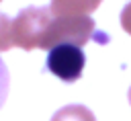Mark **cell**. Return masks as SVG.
<instances>
[{"label":"cell","mask_w":131,"mask_h":121,"mask_svg":"<svg viewBox=\"0 0 131 121\" xmlns=\"http://www.w3.org/2000/svg\"><path fill=\"white\" fill-rule=\"evenodd\" d=\"M102 0H51L49 10L53 16H88Z\"/></svg>","instance_id":"4"},{"label":"cell","mask_w":131,"mask_h":121,"mask_svg":"<svg viewBox=\"0 0 131 121\" xmlns=\"http://www.w3.org/2000/svg\"><path fill=\"white\" fill-rule=\"evenodd\" d=\"M90 39L106 43L108 37L102 33H96V23L92 16H53L39 47L41 49H51L61 43H72V45H86Z\"/></svg>","instance_id":"1"},{"label":"cell","mask_w":131,"mask_h":121,"mask_svg":"<svg viewBox=\"0 0 131 121\" xmlns=\"http://www.w3.org/2000/svg\"><path fill=\"white\" fill-rule=\"evenodd\" d=\"M129 103H131V88H129Z\"/></svg>","instance_id":"9"},{"label":"cell","mask_w":131,"mask_h":121,"mask_svg":"<svg viewBox=\"0 0 131 121\" xmlns=\"http://www.w3.org/2000/svg\"><path fill=\"white\" fill-rule=\"evenodd\" d=\"M8 88H10V74H8L6 64L0 57V109H2L4 100H6V96H8Z\"/></svg>","instance_id":"7"},{"label":"cell","mask_w":131,"mask_h":121,"mask_svg":"<svg viewBox=\"0 0 131 121\" xmlns=\"http://www.w3.org/2000/svg\"><path fill=\"white\" fill-rule=\"evenodd\" d=\"M51 121H96V119L92 111L84 105H66L59 111H55Z\"/></svg>","instance_id":"5"},{"label":"cell","mask_w":131,"mask_h":121,"mask_svg":"<svg viewBox=\"0 0 131 121\" xmlns=\"http://www.w3.org/2000/svg\"><path fill=\"white\" fill-rule=\"evenodd\" d=\"M53 14L49 10V6H27L23 8L16 18H12V45L20 47V49H35L39 47L49 23H51Z\"/></svg>","instance_id":"2"},{"label":"cell","mask_w":131,"mask_h":121,"mask_svg":"<svg viewBox=\"0 0 131 121\" xmlns=\"http://www.w3.org/2000/svg\"><path fill=\"white\" fill-rule=\"evenodd\" d=\"M121 27L131 35V2H127L121 10Z\"/></svg>","instance_id":"8"},{"label":"cell","mask_w":131,"mask_h":121,"mask_svg":"<svg viewBox=\"0 0 131 121\" xmlns=\"http://www.w3.org/2000/svg\"><path fill=\"white\" fill-rule=\"evenodd\" d=\"M84 66H86V55H84V49L78 45L61 43L47 51L45 68L61 82H68V84L76 82L82 76Z\"/></svg>","instance_id":"3"},{"label":"cell","mask_w":131,"mask_h":121,"mask_svg":"<svg viewBox=\"0 0 131 121\" xmlns=\"http://www.w3.org/2000/svg\"><path fill=\"white\" fill-rule=\"evenodd\" d=\"M10 27H12V18L8 14H4V12H0V51H8L12 47Z\"/></svg>","instance_id":"6"}]
</instances>
